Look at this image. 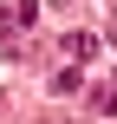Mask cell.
<instances>
[{"mask_svg":"<svg viewBox=\"0 0 117 124\" xmlns=\"http://www.w3.org/2000/svg\"><path fill=\"white\" fill-rule=\"evenodd\" d=\"M72 65H85V59H98V33H65V46H59Z\"/></svg>","mask_w":117,"mask_h":124,"instance_id":"6da1fadb","label":"cell"},{"mask_svg":"<svg viewBox=\"0 0 117 124\" xmlns=\"http://www.w3.org/2000/svg\"><path fill=\"white\" fill-rule=\"evenodd\" d=\"M91 111H117V78H104V85L91 92Z\"/></svg>","mask_w":117,"mask_h":124,"instance_id":"7a4b0ae2","label":"cell"},{"mask_svg":"<svg viewBox=\"0 0 117 124\" xmlns=\"http://www.w3.org/2000/svg\"><path fill=\"white\" fill-rule=\"evenodd\" d=\"M78 85H85V78H78V72H72V65H65V72H52V92H59V98H72V92H78Z\"/></svg>","mask_w":117,"mask_h":124,"instance_id":"3957f363","label":"cell"},{"mask_svg":"<svg viewBox=\"0 0 117 124\" xmlns=\"http://www.w3.org/2000/svg\"><path fill=\"white\" fill-rule=\"evenodd\" d=\"M46 124H72V118H46Z\"/></svg>","mask_w":117,"mask_h":124,"instance_id":"277c9868","label":"cell"}]
</instances>
